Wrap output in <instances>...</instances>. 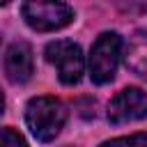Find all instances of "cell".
I'll return each mask as SVG.
<instances>
[{
  "label": "cell",
  "mask_w": 147,
  "mask_h": 147,
  "mask_svg": "<svg viewBox=\"0 0 147 147\" xmlns=\"http://www.w3.org/2000/svg\"><path fill=\"white\" fill-rule=\"evenodd\" d=\"M101 147H147V133H133L124 138H113L101 142Z\"/></svg>",
  "instance_id": "cell-8"
},
{
  "label": "cell",
  "mask_w": 147,
  "mask_h": 147,
  "mask_svg": "<svg viewBox=\"0 0 147 147\" xmlns=\"http://www.w3.org/2000/svg\"><path fill=\"white\" fill-rule=\"evenodd\" d=\"M142 117H147V92H142L140 87H126L108 103L110 124H126Z\"/></svg>",
  "instance_id": "cell-5"
},
{
  "label": "cell",
  "mask_w": 147,
  "mask_h": 147,
  "mask_svg": "<svg viewBox=\"0 0 147 147\" xmlns=\"http://www.w3.org/2000/svg\"><path fill=\"white\" fill-rule=\"evenodd\" d=\"M0 147H28L23 136L14 129H0Z\"/></svg>",
  "instance_id": "cell-9"
},
{
  "label": "cell",
  "mask_w": 147,
  "mask_h": 147,
  "mask_svg": "<svg viewBox=\"0 0 147 147\" xmlns=\"http://www.w3.org/2000/svg\"><path fill=\"white\" fill-rule=\"evenodd\" d=\"M2 110H5V96H2V92H0V115H2Z\"/></svg>",
  "instance_id": "cell-10"
},
{
  "label": "cell",
  "mask_w": 147,
  "mask_h": 147,
  "mask_svg": "<svg viewBox=\"0 0 147 147\" xmlns=\"http://www.w3.org/2000/svg\"><path fill=\"white\" fill-rule=\"evenodd\" d=\"M34 71V62H32V48L25 41H16L7 48L5 53V74L11 83H25L30 80Z\"/></svg>",
  "instance_id": "cell-6"
},
{
  "label": "cell",
  "mask_w": 147,
  "mask_h": 147,
  "mask_svg": "<svg viewBox=\"0 0 147 147\" xmlns=\"http://www.w3.org/2000/svg\"><path fill=\"white\" fill-rule=\"evenodd\" d=\"M21 14L37 32H53L74 21V9L64 2H25Z\"/></svg>",
  "instance_id": "cell-4"
},
{
  "label": "cell",
  "mask_w": 147,
  "mask_h": 147,
  "mask_svg": "<svg viewBox=\"0 0 147 147\" xmlns=\"http://www.w3.org/2000/svg\"><path fill=\"white\" fill-rule=\"evenodd\" d=\"M122 37L117 32H103L96 37L92 53H90V76L94 83L103 85L115 78L117 62L122 55Z\"/></svg>",
  "instance_id": "cell-2"
},
{
  "label": "cell",
  "mask_w": 147,
  "mask_h": 147,
  "mask_svg": "<svg viewBox=\"0 0 147 147\" xmlns=\"http://www.w3.org/2000/svg\"><path fill=\"white\" fill-rule=\"evenodd\" d=\"M46 60L57 69V76L64 85H76L83 78L85 60L78 44L69 39H55L46 46Z\"/></svg>",
  "instance_id": "cell-3"
},
{
  "label": "cell",
  "mask_w": 147,
  "mask_h": 147,
  "mask_svg": "<svg viewBox=\"0 0 147 147\" xmlns=\"http://www.w3.org/2000/svg\"><path fill=\"white\" fill-rule=\"evenodd\" d=\"M64 119H67V110L62 101L55 96H34L25 108V124L30 133L41 142L53 140L62 131Z\"/></svg>",
  "instance_id": "cell-1"
},
{
  "label": "cell",
  "mask_w": 147,
  "mask_h": 147,
  "mask_svg": "<svg viewBox=\"0 0 147 147\" xmlns=\"http://www.w3.org/2000/svg\"><path fill=\"white\" fill-rule=\"evenodd\" d=\"M126 67L138 76L147 78V32H136L126 44Z\"/></svg>",
  "instance_id": "cell-7"
}]
</instances>
